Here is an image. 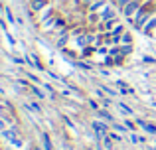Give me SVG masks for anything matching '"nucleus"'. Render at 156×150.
<instances>
[{"instance_id":"4","label":"nucleus","mask_w":156,"mask_h":150,"mask_svg":"<svg viewBox=\"0 0 156 150\" xmlns=\"http://www.w3.org/2000/svg\"><path fill=\"white\" fill-rule=\"evenodd\" d=\"M93 128H95V132H97V140H101L105 134H109V132H107L109 127H107L103 120H95V123H93Z\"/></svg>"},{"instance_id":"5","label":"nucleus","mask_w":156,"mask_h":150,"mask_svg":"<svg viewBox=\"0 0 156 150\" xmlns=\"http://www.w3.org/2000/svg\"><path fill=\"white\" fill-rule=\"evenodd\" d=\"M103 8H107V0H95L93 4H89V12H91V14H97V12H101Z\"/></svg>"},{"instance_id":"13","label":"nucleus","mask_w":156,"mask_h":150,"mask_svg":"<svg viewBox=\"0 0 156 150\" xmlns=\"http://www.w3.org/2000/svg\"><path fill=\"white\" fill-rule=\"evenodd\" d=\"M113 34L115 36H122V26H121V24H117V26L113 28Z\"/></svg>"},{"instance_id":"16","label":"nucleus","mask_w":156,"mask_h":150,"mask_svg":"<svg viewBox=\"0 0 156 150\" xmlns=\"http://www.w3.org/2000/svg\"><path fill=\"white\" fill-rule=\"evenodd\" d=\"M0 30H2V32H4V34H6V22H4V20H2V18H0Z\"/></svg>"},{"instance_id":"12","label":"nucleus","mask_w":156,"mask_h":150,"mask_svg":"<svg viewBox=\"0 0 156 150\" xmlns=\"http://www.w3.org/2000/svg\"><path fill=\"white\" fill-rule=\"evenodd\" d=\"M30 89H32V93H34V95H36V97H40V99H44V93H42V91H40V89H38V87H34V85H32V87H30Z\"/></svg>"},{"instance_id":"7","label":"nucleus","mask_w":156,"mask_h":150,"mask_svg":"<svg viewBox=\"0 0 156 150\" xmlns=\"http://www.w3.org/2000/svg\"><path fill=\"white\" fill-rule=\"evenodd\" d=\"M48 2H50V0H32V10H42V8H46L48 6Z\"/></svg>"},{"instance_id":"6","label":"nucleus","mask_w":156,"mask_h":150,"mask_svg":"<svg viewBox=\"0 0 156 150\" xmlns=\"http://www.w3.org/2000/svg\"><path fill=\"white\" fill-rule=\"evenodd\" d=\"M136 124H138V127H142L148 134H156V127H154V124L146 123V120H142V119H136Z\"/></svg>"},{"instance_id":"1","label":"nucleus","mask_w":156,"mask_h":150,"mask_svg":"<svg viewBox=\"0 0 156 150\" xmlns=\"http://www.w3.org/2000/svg\"><path fill=\"white\" fill-rule=\"evenodd\" d=\"M140 10H142V2L140 0H133L130 4H126V6L122 8V16H125L129 22H134V18L138 16Z\"/></svg>"},{"instance_id":"9","label":"nucleus","mask_w":156,"mask_h":150,"mask_svg":"<svg viewBox=\"0 0 156 150\" xmlns=\"http://www.w3.org/2000/svg\"><path fill=\"white\" fill-rule=\"evenodd\" d=\"M133 0H115V4H117V10H121L122 12V8L126 6V4H130Z\"/></svg>"},{"instance_id":"11","label":"nucleus","mask_w":156,"mask_h":150,"mask_svg":"<svg viewBox=\"0 0 156 150\" xmlns=\"http://www.w3.org/2000/svg\"><path fill=\"white\" fill-rule=\"evenodd\" d=\"M53 26H55V20H44V28L46 30H51Z\"/></svg>"},{"instance_id":"3","label":"nucleus","mask_w":156,"mask_h":150,"mask_svg":"<svg viewBox=\"0 0 156 150\" xmlns=\"http://www.w3.org/2000/svg\"><path fill=\"white\" fill-rule=\"evenodd\" d=\"M97 14H99V24H101V22H109V20H117V12H115L111 6L103 8V10L97 12Z\"/></svg>"},{"instance_id":"14","label":"nucleus","mask_w":156,"mask_h":150,"mask_svg":"<svg viewBox=\"0 0 156 150\" xmlns=\"http://www.w3.org/2000/svg\"><path fill=\"white\" fill-rule=\"evenodd\" d=\"M44 144H46V150H51V142L48 138V134H44Z\"/></svg>"},{"instance_id":"18","label":"nucleus","mask_w":156,"mask_h":150,"mask_svg":"<svg viewBox=\"0 0 156 150\" xmlns=\"http://www.w3.org/2000/svg\"><path fill=\"white\" fill-rule=\"evenodd\" d=\"M81 2H83V4H93L95 0H81Z\"/></svg>"},{"instance_id":"8","label":"nucleus","mask_w":156,"mask_h":150,"mask_svg":"<svg viewBox=\"0 0 156 150\" xmlns=\"http://www.w3.org/2000/svg\"><path fill=\"white\" fill-rule=\"evenodd\" d=\"M121 44H122V46H130V44H133V36H130L129 32H126V34H122L121 36Z\"/></svg>"},{"instance_id":"17","label":"nucleus","mask_w":156,"mask_h":150,"mask_svg":"<svg viewBox=\"0 0 156 150\" xmlns=\"http://www.w3.org/2000/svg\"><path fill=\"white\" fill-rule=\"evenodd\" d=\"M105 91L109 93V95H115V93H117V91H115V89H111V87H105Z\"/></svg>"},{"instance_id":"19","label":"nucleus","mask_w":156,"mask_h":150,"mask_svg":"<svg viewBox=\"0 0 156 150\" xmlns=\"http://www.w3.org/2000/svg\"><path fill=\"white\" fill-rule=\"evenodd\" d=\"M4 127H6V124H4V120H0V131H4Z\"/></svg>"},{"instance_id":"2","label":"nucleus","mask_w":156,"mask_h":150,"mask_svg":"<svg viewBox=\"0 0 156 150\" xmlns=\"http://www.w3.org/2000/svg\"><path fill=\"white\" fill-rule=\"evenodd\" d=\"M150 18H152V14H150V10H148V8H144V6H142V10L140 12H138V16H136V18H134V28H136V30H144V26H146V24H148L150 22Z\"/></svg>"},{"instance_id":"15","label":"nucleus","mask_w":156,"mask_h":150,"mask_svg":"<svg viewBox=\"0 0 156 150\" xmlns=\"http://www.w3.org/2000/svg\"><path fill=\"white\" fill-rule=\"evenodd\" d=\"M6 16H8V20H10L12 24H14V16H12V12H10V8H6Z\"/></svg>"},{"instance_id":"10","label":"nucleus","mask_w":156,"mask_h":150,"mask_svg":"<svg viewBox=\"0 0 156 150\" xmlns=\"http://www.w3.org/2000/svg\"><path fill=\"white\" fill-rule=\"evenodd\" d=\"M97 115H99V117H103V119H105V120H109V123L113 120V117H111L107 111H99V109H97Z\"/></svg>"}]
</instances>
